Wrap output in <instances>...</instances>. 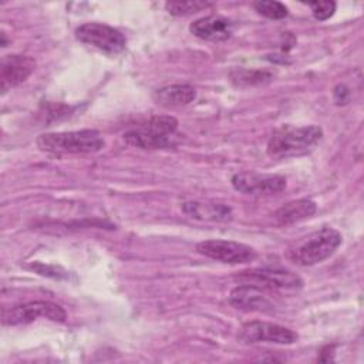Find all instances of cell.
I'll use <instances>...</instances> for the list:
<instances>
[{
  "mask_svg": "<svg viewBox=\"0 0 364 364\" xmlns=\"http://www.w3.org/2000/svg\"><path fill=\"white\" fill-rule=\"evenodd\" d=\"M196 98V90L189 84H172L154 92V100L165 108H178L191 104Z\"/></svg>",
  "mask_w": 364,
  "mask_h": 364,
  "instance_id": "cell-15",
  "label": "cell"
},
{
  "mask_svg": "<svg viewBox=\"0 0 364 364\" xmlns=\"http://www.w3.org/2000/svg\"><path fill=\"white\" fill-rule=\"evenodd\" d=\"M208 7H212V3L209 1H166L165 9L172 16H186L192 14L200 10H205Z\"/></svg>",
  "mask_w": 364,
  "mask_h": 364,
  "instance_id": "cell-19",
  "label": "cell"
},
{
  "mask_svg": "<svg viewBox=\"0 0 364 364\" xmlns=\"http://www.w3.org/2000/svg\"><path fill=\"white\" fill-rule=\"evenodd\" d=\"M105 145L102 135L94 129L47 132L37 138L41 151L53 154H95Z\"/></svg>",
  "mask_w": 364,
  "mask_h": 364,
  "instance_id": "cell-3",
  "label": "cell"
},
{
  "mask_svg": "<svg viewBox=\"0 0 364 364\" xmlns=\"http://www.w3.org/2000/svg\"><path fill=\"white\" fill-rule=\"evenodd\" d=\"M343 236L333 228H323L289 250V259L299 266H313L328 259L340 247Z\"/></svg>",
  "mask_w": 364,
  "mask_h": 364,
  "instance_id": "cell-4",
  "label": "cell"
},
{
  "mask_svg": "<svg viewBox=\"0 0 364 364\" xmlns=\"http://www.w3.org/2000/svg\"><path fill=\"white\" fill-rule=\"evenodd\" d=\"M309 7L311 9V13L317 20L324 21L334 14L337 4L336 1H313L309 3Z\"/></svg>",
  "mask_w": 364,
  "mask_h": 364,
  "instance_id": "cell-20",
  "label": "cell"
},
{
  "mask_svg": "<svg viewBox=\"0 0 364 364\" xmlns=\"http://www.w3.org/2000/svg\"><path fill=\"white\" fill-rule=\"evenodd\" d=\"M230 182L237 192L253 196H270L286 189V178L282 175L239 172L232 176Z\"/></svg>",
  "mask_w": 364,
  "mask_h": 364,
  "instance_id": "cell-9",
  "label": "cell"
},
{
  "mask_svg": "<svg viewBox=\"0 0 364 364\" xmlns=\"http://www.w3.org/2000/svg\"><path fill=\"white\" fill-rule=\"evenodd\" d=\"M181 209L185 215L198 220L228 222L232 219V209L223 203L191 200V202H183Z\"/></svg>",
  "mask_w": 364,
  "mask_h": 364,
  "instance_id": "cell-14",
  "label": "cell"
},
{
  "mask_svg": "<svg viewBox=\"0 0 364 364\" xmlns=\"http://www.w3.org/2000/svg\"><path fill=\"white\" fill-rule=\"evenodd\" d=\"M36 60L28 55L10 54L3 57L0 65V82L3 94L21 82H24L34 71Z\"/></svg>",
  "mask_w": 364,
  "mask_h": 364,
  "instance_id": "cell-11",
  "label": "cell"
},
{
  "mask_svg": "<svg viewBox=\"0 0 364 364\" xmlns=\"http://www.w3.org/2000/svg\"><path fill=\"white\" fill-rule=\"evenodd\" d=\"M323 138V129L317 125H284L273 132L267 142V155L274 159L299 156L310 152Z\"/></svg>",
  "mask_w": 364,
  "mask_h": 364,
  "instance_id": "cell-1",
  "label": "cell"
},
{
  "mask_svg": "<svg viewBox=\"0 0 364 364\" xmlns=\"http://www.w3.org/2000/svg\"><path fill=\"white\" fill-rule=\"evenodd\" d=\"M75 37L81 43L108 54H118L127 46V40L119 30L102 23H84L78 26L75 28Z\"/></svg>",
  "mask_w": 364,
  "mask_h": 364,
  "instance_id": "cell-6",
  "label": "cell"
},
{
  "mask_svg": "<svg viewBox=\"0 0 364 364\" xmlns=\"http://www.w3.org/2000/svg\"><path fill=\"white\" fill-rule=\"evenodd\" d=\"M38 317L47 318L54 323H64L67 320V313L57 303L47 300H36L10 309H4L1 313V323L4 326H20L28 324L37 320Z\"/></svg>",
  "mask_w": 364,
  "mask_h": 364,
  "instance_id": "cell-5",
  "label": "cell"
},
{
  "mask_svg": "<svg viewBox=\"0 0 364 364\" xmlns=\"http://www.w3.org/2000/svg\"><path fill=\"white\" fill-rule=\"evenodd\" d=\"M189 31L206 41H225L233 34V23L223 16H205L189 26Z\"/></svg>",
  "mask_w": 364,
  "mask_h": 364,
  "instance_id": "cell-13",
  "label": "cell"
},
{
  "mask_svg": "<svg viewBox=\"0 0 364 364\" xmlns=\"http://www.w3.org/2000/svg\"><path fill=\"white\" fill-rule=\"evenodd\" d=\"M196 250L209 259L228 264H245L256 259V252L250 246L233 240H203L196 245Z\"/></svg>",
  "mask_w": 364,
  "mask_h": 364,
  "instance_id": "cell-7",
  "label": "cell"
},
{
  "mask_svg": "<svg viewBox=\"0 0 364 364\" xmlns=\"http://www.w3.org/2000/svg\"><path fill=\"white\" fill-rule=\"evenodd\" d=\"M253 9L259 14H262V16L270 18V20H282V18L287 17V14H289L287 7L283 3L276 1V0H259V1H255L253 3Z\"/></svg>",
  "mask_w": 364,
  "mask_h": 364,
  "instance_id": "cell-18",
  "label": "cell"
},
{
  "mask_svg": "<svg viewBox=\"0 0 364 364\" xmlns=\"http://www.w3.org/2000/svg\"><path fill=\"white\" fill-rule=\"evenodd\" d=\"M299 338L297 333L289 327L267 323V321H250L242 326L239 331V340L247 344L253 343H274V344H293Z\"/></svg>",
  "mask_w": 364,
  "mask_h": 364,
  "instance_id": "cell-8",
  "label": "cell"
},
{
  "mask_svg": "<svg viewBox=\"0 0 364 364\" xmlns=\"http://www.w3.org/2000/svg\"><path fill=\"white\" fill-rule=\"evenodd\" d=\"M229 303L243 311H272L273 303L263 293L262 287L255 284H240L229 294Z\"/></svg>",
  "mask_w": 364,
  "mask_h": 364,
  "instance_id": "cell-12",
  "label": "cell"
},
{
  "mask_svg": "<svg viewBox=\"0 0 364 364\" xmlns=\"http://www.w3.org/2000/svg\"><path fill=\"white\" fill-rule=\"evenodd\" d=\"M272 74L267 71H257V70H233L230 73V80L237 87H249V85H257L270 81Z\"/></svg>",
  "mask_w": 364,
  "mask_h": 364,
  "instance_id": "cell-17",
  "label": "cell"
},
{
  "mask_svg": "<svg viewBox=\"0 0 364 364\" xmlns=\"http://www.w3.org/2000/svg\"><path fill=\"white\" fill-rule=\"evenodd\" d=\"M178 121L171 115H154L124 132L122 139L142 149H165L176 145Z\"/></svg>",
  "mask_w": 364,
  "mask_h": 364,
  "instance_id": "cell-2",
  "label": "cell"
},
{
  "mask_svg": "<svg viewBox=\"0 0 364 364\" xmlns=\"http://www.w3.org/2000/svg\"><path fill=\"white\" fill-rule=\"evenodd\" d=\"M317 210V205L311 199H297L287 202L274 212V219L279 225H291L313 216Z\"/></svg>",
  "mask_w": 364,
  "mask_h": 364,
  "instance_id": "cell-16",
  "label": "cell"
},
{
  "mask_svg": "<svg viewBox=\"0 0 364 364\" xmlns=\"http://www.w3.org/2000/svg\"><path fill=\"white\" fill-rule=\"evenodd\" d=\"M237 279L246 284L262 286L264 289H279V290H297L303 286L300 276L290 270L283 269H250L242 272Z\"/></svg>",
  "mask_w": 364,
  "mask_h": 364,
  "instance_id": "cell-10",
  "label": "cell"
}]
</instances>
